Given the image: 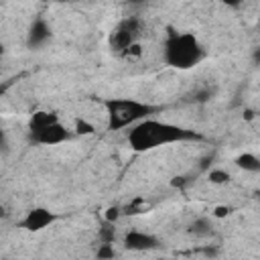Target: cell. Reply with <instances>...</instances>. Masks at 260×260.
Segmentation results:
<instances>
[{"mask_svg":"<svg viewBox=\"0 0 260 260\" xmlns=\"http://www.w3.org/2000/svg\"><path fill=\"white\" fill-rule=\"evenodd\" d=\"M114 256H116V250L112 244H100V248L95 252L98 260H114Z\"/></svg>","mask_w":260,"mask_h":260,"instance_id":"13","label":"cell"},{"mask_svg":"<svg viewBox=\"0 0 260 260\" xmlns=\"http://www.w3.org/2000/svg\"><path fill=\"white\" fill-rule=\"evenodd\" d=\"M236 165H238L240 169L248 171V173H258V171H260V158H258L256 154H252V152L240 154V156L236 158Z\"/></svg>","mask_w":260,"mask_h":260,"instance_id":"11","label":"cell"},{"mask_svg":"<svg viewBox=\"0 0 260 260\" xmlns=\"http://www.w3.org/2000/svg\"><path fill=\"white\" fill-rule=\"evenodd\" d=\"M209 95H211V93H209V89H203V91H197V93L193 95V100H195V102H205Z\"/></svg>","mask_w":260,"mask_h":260,"instance_id":"20","label":"cell"},{"mask_svg":"<svg viewBox=\"0 0 260 260\" xmlns=\"http://www.w3.org/2000/svg\"><path fill=\"white\" fill-rule=\"evenodd\" d=\"M122 215V211H120V207H108L106 209V221L108 223H116V219Z\"/></svg>","mask_w":260,"mask_h":260,"instance_id":"17","label":"cell"},{"mask_svg":"<svg viewBox=\"0 0 260 260\" xmlns=\"http://www.w3.org/2000/svg\"><path fill=\"white\" fill-rule=\"evenodd\" d=\"M30 134V140L37 142V144H45V146H55V144H63L67 140L73 138V132L63 126L61 122H53L45 128H39V130H32L28 132Z\"/></svg>","mask_w":260,"mask_h":260,"instance_id":"5","label":"cell"},{"mask_svg":"<svg viewBox=\"0 0 260 260\" xmlns=\"http://www.w3.org/2000/svg\"><path fill=\"white\" fill-rule=\"evenodd\" d=\"M140 28H142V20L138 16H126L112 30V35H110V47L114 51H118V53H124L130 45L138 43Z\"/></svg>","mask_w":260,"mask_h":260,"instance_id":"4","label":"cell"},{"mask_svg":"<svg viewBox=\"0 0 260 260\" xmlns=\"http://www.w3.org/2000/svg\"><path fill=\"white\" fill-rule=\"evenodd\" d=\"M189 234L195 238H209L213 234V223L209 217H195L189 225Z\"/></svg>","mask_w":260,"mask_h":260,"instance_id":"10","label":"cell"},{"mask_svg":"<svg viewBox=\"0 0 260 260\" xmlns=\"http://www.w3.org/2000/svg\"><path fill=\"white\" fill-rule=\"evenodd\" d=\"M140 53H142V51H140V45H138V43H134V45H130L122 55H124V57H138Z\"/></svg>","mask_w":260,"mask_h":260,"instance_id":"18","label":"cell"},{"mask_svg":"<svg viewBox=\"0 0 260 260\" xmlns=\"http://www.w3.org/2000/svg\"><path fill=\"white\" fill-rule=\"evenodd\" d=\"M207 177H209V181H211V183H217V185H219V183H228V181H230V173H228V171H223V169H211Z\"/></svg>","mask_w":260,"mask_h":260,"instance_id":"14","label":"cell"},{"mask_svg":"<svg viewBox=\"0 0 260 260\" xmlns=\"http://www.w3.org/2000/svg\"><path fill=\"white\" fill-rule=\"evenodd\" d=\"M91 132H93V126L89 122H85L83 118L75 120V134H91Z\"/></svg>","mask_w":260,"mask_h":260,"instance_id":"15","label":"cell"},{"mask_svg":"<svg viewBox=\"0 0 260 260\" xmlns=\"http://www.w3.org/2000/svg\"><path fill=\"white\" fill-rule=\"evenodd\" d=\"M122 244H124L126 250H132V252L156 250V248L160 246L158 240H156L152 234H146V232H140V230H130V232H126Z\"/></svg>","mask_w":260,"mask_h":260,"instance_id":"7","label":"cell"},{"mask_svg":"<svg viewBox=\"0 0 260 260\" xmlns=\"http://www.w3.org/2000/svg\"><path fill=\"white\" fill-rule=\"evenodd\" d=\"M148 205L142 201V199H136L134 203H130L128 207H126V213H140V211H144Z\"/></svg>","mask_w":260,"mask_h":260,"instance_id":"16","label":"cell"},{"mask_svg":"<svg viewBox=\"0 0 260 260\" xmlns=\"http://www.w3.org/2000/svg\"><path fill=\"white\" fill-rule=\"evenodd\" d=\"M12 81H14V79H8V81H2V83H0V95H2L10 85H12Z\"/></svg>","mask_w":260,"mask_h":260,"instance_id":"22","label":"cell"},{"mask_svg":"<svg viewBox=\"0 0 260 260\" xmlns=\"http://www.w3.org/2000/svg\"><path fill=\"white\" fill-rule=\"evenodd\" d=\"M230 211H232V207H225V205H219V207H215V211H213V215H215V217H225V215H230Z\"/></svg>","mask_w":260,"mask_h":260,"instance_id":"19","label":"cell"},{"mask_svg":"<svg viewBox=\"0 0 260 260\" xmlns=\"http://www.w3.org/2000/svg\"><path fill=\"white\" fill-rule=\"evenodd\" d=\"M162 53H165L167 65H171L175 69H189L205 57V49L201 47V43L197 41L195 35L177 32L173 28L167 35Z\"/></svg>","mask_w":260,"mask_h":260,"instance_id":"2","label":"cell"},{"mask_svg":"<svg viewBox=\"0 0 260 260\" xmlns=\"http://www.w3.org/2000/svg\"><path fill=\"white\" fill-rule=\"evenodd\" d=\"M2 55H4V45L0 43V57H2Z\"/></svg>","mask_w":260,"mask_h":260,"instance_id":"24","label":"cell"},{"mask_svg":"<svg viewBox=\"0 0 260 260\" xmlns=\"http://www.w3.org/2000/svg\"><path fill=\"white\" fill-rule=\"evenodd\" d=\"M98 238H100V244H114V240H116V228H114V223H108L106 221L100 228Z\"/></svg>","mask_w":260,"mask_h":260,"instance_id":"12","label":"cell"},{"mask_svg":"<svg viewBox=\"0 0 260 260\" xmlns=\"http://www.w3.org/2000/svg\"><path fill=\"white\" fill-rule=\"evenodd\" d=\"M106 112H108V130H122L126 126H134L146 118H150V114L158 112L156 106L138 102V100H106L104 102Z\"/></svg>","mask_w":260,"mask_h":260,"instance_id":"3","label":"cell"},{"mask_svg":"<svg viewBox=\"0 0 260 260\" xmlns=\"http://www.w3.org/2000/svg\"><path fill=\"white\" fill-rule=\"evenodd\" d=\"M55 221H57V215L53 211H49L45 207H35L30 211H26V215L20 221V225L24 230H28V232H41V230L49 228Z\"/></svg>","mask_w":260,"mask_h":260,"instance_id":"6","label":"cell"},{"mask_svg":"<svg viewBox=\"0 0 260 260\" xmlns=\"http://www.w3.org/2000/svg\"><path fill=\"white\" fill-rule=\"evenodd\" d=\"M162 260H173V258H162Z\"/></svg>","mask_w":260,"mask_h":260,"instance_id":"25","label":"cell"},{"mask_svg":"<svg viewBox=\"0 0 260 260\" xmlns=\"http://www.w3.org/2000/svg\"><path fill=\"white\" fill-rule=\"evenodd\" d=\"M49 39H51V28H49L47 20L45 18H35L30 28H28V41H26L28 47L37 49V47L45 45Z\"/></svg>","mask_w":260,"mask_h":260,"instance_id":"8","label":"cell"},{"mask_svg":"<svg viewBox=\"0 0 260 260\" xmlns=\"http://www.w3.org/2000/svg\"><path fill=\"white\" fill-rule=\"evenodd\" d=\"M4 148H6V134H4L2 124H0V150H4Z\"/></svg>","mask_w":260,"mask_h":260,"instance_id":"21","label":"cell"},{"mask_svg":"<svg viewBox=\"0 0 260 260\" xmlns=\"http://www.w3.org/2000/svg\"><path fill=\"white\" fill-rule=\"evenodd\" d=\"M187 181H185V177H177V179H173V187H183Z\"/></svg>","mask_w":260,"mask_h":260,"instance_id":"23","label":"cell"},{"mask_svg":"<svg viewBox=\"0 0 260 260\" xmlns=\"http://www.w3.org/2000/svg\"><path fill=\"white\" fill-rule=\"evenodd\" d=\"M53 122H59V116H57L55 112L39 110V112H35V114L30 116V120H28V132L39 130V128H45V126H49V124H53Z\"/></svg>","mask_w":260,"mask_h":260,"instance_id":"9","label":"cell"},{"mask_svg":"<svg viewBox=\"0 0 260 260\" xmlns=\"http://www.w3.org/2000/svg\"><path fill=\"white\" fill-rule=\"evenodd\" d=\"M191 140H203V136L195 130H187L183 126L152 120V118H146L134 124L132 130L128 132V144L136 152L152 150L156 146L175 144V142H191Z\"/></svg>","mask_w":260,"mask_h":260,"instance_id":"1","label":"cell"}]
</instances>
